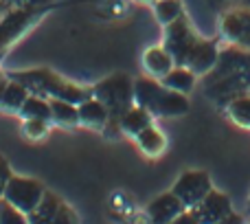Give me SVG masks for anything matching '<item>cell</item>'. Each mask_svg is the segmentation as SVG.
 <instances>
[{
  "mask_svg": "<svg viewBox=\"0 0 250 224\" xmlns=\"http://www.w3.org/2000/svg\"><path fill=\"white\" fill-rule=\"evenodd\" d=\"M9 77L22 82L29 88L31 95H42V97H57V99H66L73 104H82L83 99L92 95V90L82 88L77 84L64 79L62 75L53 73L51 68H31V70H16Z\"/></svg>",
  "mask_w": 250,
  "mask_h": 224,
  "instance_id": "1",
  "label": "cell"
},
{
  "mask_svg": "<svg viewBox=\"0 0 250 224\" xmlns=\"http://www.w3.org/2000/svg\"><path fill=\"white\" fill-rule=\"evenodd\" d=\"M134 101L154 116H180L189 110V99L185 92L171 90L151 77H141L134 82Z\"/></svg>",
  "mask_w": 250,
  "mask_h": 224,
  "instance_id": "2",
  "label": "cell"
},
{
  "mask_svg": "<svg viewBox=\"0 0 250 224\" xmlns=\"http://www.w3.org/2000/svg\"><path fill=\"white\" fill-rule=\"evenodd\" d=\"M92 95L99 101H104L105 108L110 110V121H119L125 114V110L132 108L134 101V82L127 73H114L105 77L92 88Z\"/></svg>",
  "mask_w": 250,
  "mask_h": 224,
  "instance_id": "3",
  "label": "cell"
},
{
  "mask_svg": "<svg viewBox=\"0 0 250 224\" xmlns=\"http://www.w3.org/2000/svg\"><path fill=\"white\" fill-rule=\"evenodd\" d=\"M42 4H22V7H13L2 13L0 18V55L9 48V44L16 42L35 20L44 13Z\"/></svg>",
  "mask_w": 250,
  "mask_h": 224,
  "instance_id": "4",
  "label": "cell"
},
{
  "mask_svg": "<svg viewBox=\"0 0 250 224\" xmlns=\"http://www.w3.org/2000/svg\"><path fill=\"white\" fill-rule=\"evenodd\" d=\"M44 191H46L44 185L40 180H35V178L11 176L7 182V187H4L2 196L11 204H16L22 213H26V218H29V213L33 211V209L38 207V202L42 200Z\"/></svg>",
  "mask_w": 250,
  "mask_h": 224,
  "instance_id": "5",
  "label": "cell"
},
{
  "mask_svg": "<svg viewBox=\"0 0 250 224\" xmlns=\"http://www.w3.org/2000/svg\"><path fill=\"white\" fill-rule=\"evenodd\" d=\"M198 40L200 38L193 33V29H191L189 20L185 18V13H182L178 20L169 22L167 29H165V48L173 55L176 64H187V57H189L191 48L195 46Z\"/></svg>",
  "mask_w": 250,
  "mask_h": 224,
  "instance_id": "6",
  "label": "cell"
},
{
  "mask_svg": "<svg viewBox=\"0 0 250 224\" xmlns=\"http://www.w3.org/2000/svg\"><path fill=\"white\" fill-rule=\"evenodd\" d=\"M213 189L211 176L207 172H185L173 185V194L182 200L187 209H193L207 198V194Z\"/></svg>",
  "mask_w": 250,
  "mask_h": 224,
  "instance_id": "7",
  "label": "cell"
},
{
  "mask_svg": "<svg viewBox=\"0 0 250 224\" xmlns=\"http://www.w3.org/2000/svg\"><path fill=\"white\" fill-rule=\"evenodd\" d=\"M222 35L229 42L250 48V9H237V11L224 13Z\"/></svg>",
  "mask_w": 250,
  "mask_h": 224,
  "instance_id": "8",
  "label": "cell"
},
{
  "mask_svg": "<svg viewBox=\"0 0 250 224\" xmlns=\"http://www.w3.org/2000/svg\"><path fill=\"white\" fill-rule=\"evenodd\" d=\"M217 60H220V53H217L215 42H211V40H198L195 46L191 48L185 66H189L195 75H208L217 66Z\"/></svg>",
  "mask_w": 250,
  "mask_h": 224,
  "instance_id": "9",
  "label": "cell"
},
{
  "mask_svg": "<svg viewBox=\"0 0 250 224\" xmlns=\"http://www.w3.org/2000/svg\"><path fill=\"white\" fill-rule=\"evenodd\" d=\"M185 209L187 207L182 204V200L178 198L173 191H169V194H160L158 198H154L147 204V218L156 224L173 222Z\"/></svg>",
  "mask_w": 250,
  "mask_h": 224,
  "instance_id": "10",
  "label": "cell"
},
{
  "mask_svg": "<svg viewBox=\"0 0 250 224\" xmlns=\"http://www.w3.org/2000/svg\"><path fill=\"white\" fill-rule=\"evenodd\" d=\"M195 211H198V216H200V222H222L233 211V207H230L229 196L222 194V191L211 189L207 194V198L195 207Z\"/></svg>",
  "mask_w": 250,
  "mask_h": 224,
  "instance_id": "11",
  "label": "cell"
},
{
  "mask_svg": "<svg viewBox=\"0 0 250 224\" xmlns=\"http://www.w3.org/2000/svg\"><path fill=\"white\" fill-rule=\"evenodd\" d=\"M143 64H145L147 73H149L151 77L163 79L165 75L176 66V60H173V55L165 46H151V48H147L145 55H143Z\"/></svg>",
  "mask_w": 250,
  "mask_h": 224,
  "instance_id": "12",
  "label": "cell"
},
{
  "mask_svg": "<svg viewBox=\"0 0 250 224\" xmlns=\"http://www.w3.org/2000/svg\"><path fill=\"white\" fill-rule=\"evenodd\" d=\"M79 108V123L92 125V128H105V123L110 121V110L105 108L104 101H99L95 95H90L88 99H83L82 104H77Z\"/></svg>",
  "mask_w": 250,
  "mask_h": 224,
  "instance_id": "13",
  "label": "cell"
},
{
  "mask_svg": "<svg viewBox=\"0 0 250 224\" xmlns=\"http://www.w3.org/2000/svg\"><path fill=\"white\" fill-rule=\"evenodd\" d=\"M160 82H163L167 88H171V90H178V92L189 95V92L193 90V86H195V73L189 68V66L176 64L163 79H160Z\"/></svg>",
  "mask_w": 250,
  "mask_h": 224,
  "instance_id": "14",
  "label": "cell"
},
{
  "mask_svg": "<svg viewBox=\"0 0 250 224\" xmlns=\"http://www.w3.org/2000/svg\"><path fill=\"white\" fill-rule=\"evenodd\" d=\"M60 207H62V198H60V196L53 194V191H44V196H42V200L38 202V207L29 213V222H33V224L53 222Z\"/></svg>",
  "mask_w": 250,
  "mask_h": 224,
  "instance_id": "15",
  "label": "cell"
},
{
  "mask_svg": "<svg viewBox=\"0 0 250 224\" xmlns=\"http://www.w3.org/2000/svg\"><path fill=\"white\" fill-rule=\"evenodd\" d=\"M151 116H154V114H151L147 108L134 104L132 108H127V110H125V114L121 116V130L136 136L141 130H145L147 125H151Z\"/></svg>",
  "mask_w": 250,
  "mask_h": 224,
  "instance_id": "16",
  "label": "cell"
},
{
  "mask_svg": "<svg viewBox=\"0 0 250 224\" xmlns=\"http://www.w3.org/2000/svg\"><path fill=\"white\" fill-rule=\"evenodd\" d=\"M51 121L60 125H77L79 123V108L77 104L66 99H57V97H51Z\"/></svg>",
  "mask_w": 250,
  "mask_h": 224,
  "instance_id": "17",
  "label": "cell"
},
{
  "mask_svg": "<svg viewBox=\"0 0 250 224\" xmlns=\"http://www.w3.org/2000/svg\"><path fill=\"white\" fill-rule=\"evenodd\" d=\"M136 143L141 145V150L149 156L160 154V152L165 150V145H167L163 132H160L158 128H154V125H147L145 130H141V132L136 134Z\"/></svg>",
  "mask_w": 250,
  "mask_h": 224,
  "instance_id": "18",
  "label": "cell"
},
{
  "mask_svg": "<svg viewBox=\"0 0 250 224\" xmlns=\"http://www.w3.org/2000/svg\"><path fill=\"white\" fill-rule=\"evenodd\" d=\"M29 88L24 86L22 82H18V79L9 77V84L7 88H4V95H2V101H0V106L7 110H18L20 112L22 104L26 101V97H29Z\"/></svg>",
  "mask_w": 250,
  "mask_h": 224,
  "instance_id": "19",
  "label": "cell"
},
{
  "mask_svg": "<svg viewBox=\"0 0 250 224\" xmlns=\"http://www.w3.org/2000/svg\"><path fill=\"white\" fill-rule=\"evenodd\" d=\"M20 114L24 119H46L51 121V101L42 95H29L22 104Z\"/></svg>",
  "mask_w": 250,
  "mask_h": 224,
  "instance_id": "20",
  "label": "cell"
},
{
  "mask_svg": "<svg viewBox=\"0 0 250 224\" xmlns=\"http://www.w3.org/2000/svg\"><path fill=\"white\" fill-rule=\"evenodd\" d=\"M229 116L242 128H250V92H242V95L233 97L226 104Z\"/></svg>",
  "mask_w": 250,
  "mask_h": 224,
  "instance_id": "21",
  "label": "cell"
},
{
  "mask_svg": "<svg viewBox=\"0 0 250 224\" xmlns=\"http://www.w3.org/2000/svg\"><path fill=\"white\" fill-rule=\"evenodd\" d=\"M156 18H158L160 24L167 26L169 22L178 20L182 16V2L180 0H156Z\"/></svg>",
  "mask_w": 250,
  "mask_h": 224,
  "instance_id": "22",
  "label": "cell"
},
{
  "mask_svg": "<svg viewBox=\"0 0 250 224\" xmlns=\"http://www.w3.org/2000/svg\"><path fill=\"white\" fill-rule=\"evenodd\" d=\"M29 218L16 204H11L4 196H0V224H26Z\"/></svg>",
  "mask_w": 250,
  "mask_h": 224,
  "instance_id": "23",
  "label": "cell"
},
{
  "mask_svg": "<svg viewBox=\"0 0 250 224\" xmlns=\"http://www.w3.org/2000/svg\"><path fill=\"white\" fill-rule=\"evenodd\" d=\"M51 121L46 119H24V134L29 138H42L48 130Z\"/></svg>",
  "mask_w": 250,
  "mask_h": 224,
  "instance_id": "24",
  "label": "cell"
},
{
  "mask_svg": "<svg viewBox=\"0 0 250 224\" xmlns=\"http://www.w3.org/2000/svg\"><path fill=\"white\" fill-rule=\"evenodd\" d=\"M55 224H73V222H77V216H75V211L68 207L66 202H62V207L57 209V213H55V220H53Z\"/></svg>",
  "mask_w": 250,
  "mask_h": 224,
  "instance_id": "25",
  "label": "cell"
},
{
  "mask_svg": "<svg viewBox=\"0 0 250 224\" xmlns=\"http://www.w3.org/2000/svg\"><path fill=\"white\" fill-rule=\"evenodd\" d=\"M13 174H11V167H9L7 158L0 154V196L4 194V187H7V182H9V178Z\"/></svg>",
  "mask_w": 250,
  "mask_h": 224,
  "instance_id": "26",
  "label": "cell"
},
{
  "mask_svg": "<svg viewBox=\"0 0 250 224\" xmlns=\"http://www.w3.org/2000/svg\"><path fill=\"white\" fill-rule=\"evenodd\" d=\"M13 7H20L18 0H0V13L9 11V9H13Z\"/></svg>",
  "mask_w": 250,
  "mask_h": 224,
  "instance_id": "27",
  "label": "cell"
},
{
  "mask_svg": "<svg viewBox=\"0 0 250 224\" xmlns=\"http://www.w3.org/2000/svg\"><path fill=\"white\" fill-rule=\"evenodd\" d=\"M7 84H9V77L0 73V101H2V95H4V88H7Z\"/></svg>",
  "mask_w": 250,
  "mask_h": 224,
  "instance_id": "28",
  "label": "cell"
},
{
  "mask_svg": "<svg viewBox=\"0 0 250 224\" xmlns=\"http://www.w3.org/2000/svg\"><path fill=\"white\" fill-rule=\"evenodd\" d=\"M222 222H226V224H230V222H237V224H239V222H242V216H237V213H233V211H230L229 216H226Z\"/></svg>",
  "mask_w": 250,
  "mask_h": 224,
  "instance_id": "29",
  "label": "cell"
},
{
  "mask_svg": "<svg viewBox=\"0 0 250 224\" xmlns=\"http://www.w3.org/2000/svg\"><path fill=\"white\" fill-rule=\"evenodd\" d=\"M145 2H149V0H145Z\"/></svg>",
  "mask_w": 250,
  "mask_h": 224,
  "instance_id": "30",
  "label": "cell"
}]
</instances>
